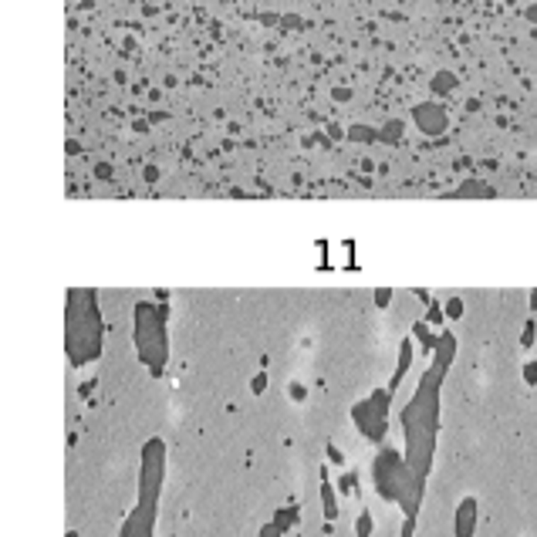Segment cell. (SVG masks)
<instances>
[{"mask_svg": "<svg viewBox=\"0 0 537 537\" xmlns=\"http://www.w3.org/2000/svg\"><path fill=\"white\" fill-rule=\"evenodd\" d=\"M321 493H324V514H328V521H335L338 504H335V490H331V483H328V480L321 483Z\"/></svg>", "mask_w": 537, "mask_h": 537, "instance_id": "9", "label": "cell"}, {"mask_svg": "<svg viewBox=\"0 0 537 537\" xmlns=\"http://www.w3.org/2000/svg\"><path fill=\"white\" fill-rule=\"evenodd\" d=\"M372 480L389 504H399L406 517H415V510L423 504V480L409 466L406 453H396L392 446H382L379 456L372 463Z\"/></svg>", "mask_w": 537, "mask_h": 537, "instance_id": "3", "label": "cell"}, {"mask_svg": "<svg viewBox=\"0 0 537 537\" xmlns=\"http://www.w3.org/2000/svg\"><path fill=\"white\" fill-rule=\"evenodd\" d=\"M163 470H166V446L163 439H149L142 446V470H138V504L125 517L122 537H153L155 507L163 493Z\"/></svg>", "mask_w": 537, "mask_h": 537, "instance_id": "2", "label": "cell"}, {"mask_svg": "<svg viewBox=\"0 0 537 537\" xmlns=\"http://www.w3.org/2000/svg\"><path fill=\"white\" fill-rule=\"evenodd\" d=\"M524 372H527V379H531V382H537V365H527Z\"/></svg>", "mask_w": 537, "mask_h": 537, "instance_id": "12", "label": "cell"}, {"mask_svg": "<svg viewBox=\"0 0 537 537\" xmlns=\"http://www.w3.org/2000/svg\"><path fill=\"white\" fill-rule=\"evenodd\" d=\"M476 534V497H463L456 507V537Z\"/></svg>", "mask_w": 537, "mask_h": 537, "instance_id": "7", "label": "cell"}, {"mask_svg": "<svg viewBox=\"0 0 537 537\" xmlns=\"http://www.w3.org/2000/svg\"><path fill=\"white\" fill-rule=\"evenodd\" d=\"M389 399H392V392L389 389H379V392H372L369 399H362L358 406L352 409V419L358 432L365 436V439H382L385 430H389Z\"/></svg>", "mask_w": 537, "mask_h": 537, "instance_id": "6", "label": "cell"}, {"mask_svg": "<svg viewBox=\"0 0 537 537\" xmlns=\"http://www.w3.org/2000/svg\"><path fill=\"white\" fill-rule=\"evenodd\" d=\"M413 531H415V517H406V527H402L399 537H413Z\"/></svg>", "mask_w": 537, "mask_h": 537, "instance_id": "11", "label": "cell"}, {"mask_svg": "<svg viewBox=\"0 0 537 537\" xmlns=\"http://www.w3.org/2000/svg\"><path fill=\"white\" fill-rule=\"evenodd\" d=\"M453 348L456 341L446 331L439 338V352H436V362L432 369L419 379L413 392V402L402 409V432H406V460L415 470L419 480H426L432 466V449H436V430H439V385H443V375L453 362Z\"/></svg>", "mask_w": 537, "mask_h": 537, "instance_id": "1", "label": "cell"}, {"mask_svg": "<svg viewBox=\"0 0 537 537\" xmlns=\"http://www.w3.org/2000/svg\"><path fill=\"white\" fill-rule=\"evenodd\" d=\"M166 314L153 305H138L136 307V348L142 365L153 372V375H163V365H166Z\"/></svg>", "mask_w": 537, "mask_h": 537, "instance_id": "5", "label": "cell"}, {"mask_svg": "<svg viewBox=\"0 0 537 537\" xmlns=\"http://www.w3.org/2000/svg\"><path fill=\"white\" fill-rule=\"evenodd\" d=\"M68 355L71 365H85L98 358L102 352V324H98V307H95L92 294L75 291L71 294V307H68Z\"/></svg>", "mask_w": 537, "mask_h": 537, "instance_id": "4", "label": "cell"}, {"mask_svg": "<svg viewBox=\"0 0 537 537\" xmlns=\"http://www.w3.org/2000/svg\"><path fill=\"white\" fill-rule=\"evenodd\" d=\"M372 527H375V524H372L369 514H362V517L355 521V531H358V537H372Z\"/></svg>", "mask_w": 537, "mask_h": 537, "instance_id": "10", "label": "cell"}, {"mask_svg": "<svg viewBox=\"0 0 537 537\" xmlns=\"http://www.w3.org/2000/svg\"><path fill=\"white\" fill-rule=\"evenodd\" d=\"M409 362H413V345H409V341H402V348H399V365H396V375H392V385H389V392H392V396H396L399 382L406 379V372H409Z\"/></svg>", "mask_w": 537, "mask_h": 537, "instance_id": "8", "label": "cell"}]
</instances>
